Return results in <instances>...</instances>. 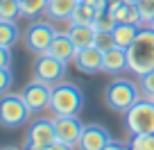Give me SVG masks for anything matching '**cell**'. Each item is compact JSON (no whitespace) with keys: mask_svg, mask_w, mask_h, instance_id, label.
<instances>
[{"mask_svg":"<svg viewBox=\"0 0 154 150\" xmlns=\"http://www.w3.org/2000/svg\"><path fill=\"white\" fill-rule=\"evenodd\" d=\"M127 62H129V73L134 75H145L154 71V30L140 27L136 34L134 43L127 48Z\"/></svg>","mask_w":154,"mask_h":150,"instance_id":"cell-1","label":"cell"},{"mask_svg":"<svg viewBox=\"0 0 154 150\" xmlns=\"http://www.w3.org/2000/svg\"><path fill=\"white\" fill-rule=\"evenodd\" d=\"M84 107V93L75 82H61L52 84L50 96V111L52 116H77Z\"/></svg>","mask_w":154,"mask_h":150,"instance_id":"cell-2","label":"cell"},{"mask_svg":"<svg viewBox=\"0 0 154 150\" xmlns=\"http://www.w3.org/2000/svg\"><path fill=\"white\" fill-rule=\"evenodd\" d=\"M140 87L136 82L127 78H116L109 87L104 89V100H106V107L113 111H120L125 114L136 100H140Z\"/></svg>","mask_w":154,"mask_h":150,"instance_id":"cell-3","label":"cell"},{"mask_svg":"<svg viewBox=\"0 0 154 150\" xmlns=\"http://www.w3.org/2000/svg\"><path fill=\"white\" fill-rule=\"evenodd\" d=\"M29 116H32V111L25 105L20 93H5V96H0V125L2 127L16 130V127L25 125Z\"/></svg>","mask_w":154,"mask_h":150,"instance_id":"cell-4","label":"cell"},{"mask_svg":"<svg viewBox=\"0 0 154 150\" xmlns=\"http://www.w3.org/2000/svg\"><path fill=\"white\" fill-rule=\"evenodd\" d=\"M125 123L129 134H145L154 132V100L140 98L125 111Z\"/></svg>","mask_w":154,"mask_h":150,"instance_id":"cell-5","label":"cell"},{"mask_svg":"<svg viewBox=\"0 0 154 150\" xmlns=\"http://www.w3.org/2000/svg\"><path fill=\"white\" fill-rule=\"evenodd\" d=\"M57 141L54 134V121L52 118H36L29 123L27 136H25V148L32 150H48Z\"/></svg>","mask_w":154,"mask_h":150,"instance_id":"cell-6","label":"cell"},{"mask_svg":"<svg viewBox=\"0 0 154 150\" xmlns=\"http://www.w3.org/2000/svg\"><path fill=\"white\" fill-rule=\"evenodd\" d=\"M57 37V32H54V27L50 23H45V21H38V23H29L27 30H25V48L29 50V53L34 55H43L48 53L50 43H52V39Z\"/></svg>","mask_w":154,"mask_h":150,"instance_id":"cell-7","label":"cell"},{"mask_svg":"<svg viewBox=\"0 0 154 150\" xmlns=\"http://www.w3.org/2000/svg\"><path fill=\"white\" fill-rule=\"evenodd\" d=\"M25 105L29 107L32 114H38L43 109H50V96H52V84L43 82V80H32L27 87L20 91Z\"/></svg>","mask_w":154,"mask_h":150,"instance_id":"cell-8","label":"cell"},{"mask_svg":"<svg viewBox=\"0 0 154 150\" xmlns=\"http://www.w3.org/2000/svg\"><path fill=\"white\" fill-rule=\"evenodd\" d=\"M66 62H61V59L52 57V55L43 53V55H36V62H34V78L43 80V82L48 84H57L63 80V75H66Z\"/></svg>","mask_w":154,"mask_h":150,"instance_id":"cell-9","label":"cell"},{"mask_svg":"<svg viewBox=\"0 0 154 150\" xmlns=\"http://www.w3.org/2000/svg\"><path fill=\"white\" fill-rule=\"evenodd\" d=\"M54 134L57 141H61L66 148H77L79 145V136L84 132V123L77 116H54Z\"/></svg>","mask_w":154,"mask_h":150,"instance_id":"cell-10","label":"cell"},{"mask_svg":"<svg viewBox=\"0 0 154 150\" xmlns=\"http://www.w3.org/2000/svg\"><path fill=\"white\" fill-rule=\"evenodd\" d=\"M111 143L109 130H104L102 125H84V132L79 136V145L82 150H104Z\"/></svg>","mask_w":154,"mask_h":150,"instance_id":"cell-11","label":"cell"},{"mask_svg":"<svg viewBox=\"0 0 154 150\" xmlns=\"http://www.w3.org/2000/svg\"><path fill=\"white\" fill-rule=\"evenodd\" d=\"M102 53L104 50H100L97 46H88V48H82L77 50L75 59H72V64H75V68L79 73H100L102 71Z\"/></svg>","mask_w":154,"mask_h":150,"instance_id":"cell-12","label":"cell"},{"mask_svg":"<svg viewBox=\"0 0 154 150\" xmlns=\"http://www.w3.org/2000/svg\"><path fill=\"white\" fill-rule=\"evenodd\" d=\"M125 71H129V62H127L125 48L113 46V48L102 53V73H106V75H120Z\"/></svg>","mask_w":154,"mask_h":150,"instance_id":"cell-13","label":"cell"},{"mask_svg":"<svg viewBox=\"0 0 154 150\" xmlns=\"http://www.w3.org/2000/svg\"><path fill=\"white\" fill-rule=\"evenodd\" d=\"M48 55H52V57L61 59V62H66V64H70L72 59H75V55H77V48L72 46L70 37L63 32V34H57L52 39V43H50V48H48Z\"/></svg>","mask_w":154,"mask_h":150,"instance_id":"cell-14","label":"cell"},{"mask_svg":"<svg viewBox=\"0 0 154 150\" xmlns=\"http://www.w3.org/2000/svg\"><path fill=\"white\" fill-rule=\"evenodd\" d=\"M77 2H79V0H48L45 14H48L50 21H66V18L72 16Z\"/></svg>","mask_w":154,"mask_h":150,"instance_id":"cell-15","label":"cell"},{"mask_svg":"<svg viewBox=\"0 0 154 150\" xmlns=\"http://www.w3.org/2000/svg\"><path fill=\"white\" fill-rule=\"evenodd\" d=\"M66 34L70 37L72 46H75L77 50L88 48V46H93V41H95V30H93V25H70V30H68Z\"/></svg>","mask_w":154,"mask_h":150,"instance_id":"cell-16","label":"cell"},{"mask_svg":"<svg viewBox=\"0 0 154 150\" xmlns=\"http://www.w3.org/2000/svg\"><path fill=\"white\" fill-rule=\"evenodd\" d=\"M138 30H140V25H136V23H118L113 27V41H116V46H120V48H129L131 43H134V39H136V34H138Z\"/></svg>","mask_w":154,"mask_h":150,"instance_id":"cell-17","label":"cell"},{"mask_svg":"<svg viewBox=\"0 0 154 150\" xmlns=\"http://www.w3.org/2000/svg\"><path fill=\"white\" fill-rule=\"evenodd\" d=\"M111 14H113V18L118 21V23H136V25L143 27L140 11H138V7H136V2H120V5H116L113 9H111Z\"/></svg>","mask_w":154,"mask_h":150,"instance_id":"cell-18","label":"cell"},{"mask_svg":"<svg viewBox=\"0 0 154 150\" xmlns=\"http://www.w3.org/2000/svg\"><path fill=\"white\" fill-rule=\"evenodd\" d=\"M97 11L93 5H88V2H84V0H79L75 7V11H72L70 16V25H93V21H95Z\"/></svg>","mask_w":154,"mask_h":150,"instance_id":"cell-19","label":"cell"},{"mask_svg":"<svg viewBox=\"0 0 154 150\" xmlns=\"http://www.w3.org/2000/svg\"><path fill=\"white\" fill-rule=\"evenodd\" d=\"M18 39H20V32H18L14 21H2L0 18V46L14 48Z\"/></svg>","mask_w":154,"mask_h":150,"instance_id":"cell-20","label":"cell"},{"mask_svg":"<svg viewBox=\"0 0 154 150\" xmlns=\"http://www.w3.org/2000/svg\"><path fill=\"white\" fill-rule=\"evenodd\" d=\"M20 2V16H27V18H34V16L43 14L48 0H18Z\"/></svg>","mask_w":154,"mask_h":150,"instance_id":"cell-21","label":"cell"},{"mask_svg":"<svg viewBox=\"0 0 154 150\" xmlns=\"http://www.w3.org/2000/svg\"><path fill=\"white\" fill-rule=\"evenodd\" d=\"M116 25H118V21L113 18L111 11H102V14H97L95 21H93V30H95V32H113Z\"/></svg>","mask_w":154,"mask_h":150,"instance_id":"cell-22","label":"cell"},{"mask_svg":"<svg viewBox=\"0 0 154 150\" xmlns=\"http://www.w3.org/2000/svg\"><path fill=\"white\" fill-rule=\"evenodd\" d=\"M18 16H20L18 0H0V18L2 21H16Z\"/></svg>","mask_w":154,"mask_h":150,"instance_id":"cell-23","label":"cell"},{"mask_svg":"<svg viewBox=\"0 0 154 150\" xmlns=\"http://www.w3.org/2000/svg\"><path fill=\"white\" fill-rule=\"evenodd\" d=\"M129 148H134V150H154V132H145V134H131Z\"/></svg>","mask_w":154,"mask_h":150,"instance_id":"cell-24","label":"cell"},{"mask_svg":"<svg viewBox=\"0 0 154 150\" xmlns=\"http://www.w3.org/2000/svg\"><path fill=\"white\" fill-rule=\"evenodd\" d=\"M136 7H138V11H140L143 25H149L154 21V0H138Z\"/></svg>","mask_w":154,"mask_h":150,"instance_id":"cell-25","label":"cell"},{"mask_svg":"<svg viewBox=\"0 0 154 150\" xmlns=\"http://www.w3.org/2000/svg\"><path fill=\"white\" fill-rule=\"evenodd\" d=\"M93 46H97L100 50H109L116 46L113 41V34L111 32H95V41H93Z\"/></svg>","mask_w":154,"mask_h":150,"instance_id":"cell-26","label":"cell"},{"mask_svg":"<svg viewBox=\"0 0 154 150\" xmlns=\"http://www.w3.org/2000/svg\"><path fill=\"white\" fill-rule=\"evenodd\" d=\"M140 91L145 98H154V71L140 75Z\"/></svg>","mask_w":154,"mask_h":150,"instance_id":"cell-27","label":"cell"},{"mask_svg":"<svg viewBox=\"0 0 154 150\" xmlns=\"http://www.w3.org/2000/svg\"><path fill=\"white\" fill-rule=\"evenodd\" d=\"M14 84V75H11V68H0V96H5L7 91Z\"/></svg>","mask_w":154,"mask_h":150,"instance_id":"cell-28","label":"cell"},{"mask_svg":"<svg viewBox=\"0 0 154 150\" xmlns=\"http://www.w3.org/2000/svg\"><path fill=\"white\" fill-rule=\"evenodd\" d=\"M0 68H11V48L0 46Z\"/></svg>","mask_w":154,"mask_h":150,"instance_id":"cell-29","label":"cell"},{"mask_svg":"<svg viewBox=\"0 0 154 150\" xmlns=\"http://www.w3.org/2000/svg\"><path fill=\"white\" fill-rule=\"evenodd\" d=\"M122 2H138V0H122Z\"/></svg>","mask_w":154,"mask_h":150,"instance_id":"cell-30","label":"cell"},{"mask_svg":"<svg viewBox=\"0 0 154 150\" xmlns=\"http://www.w3.org/2000/svg\"><path fill=\"white\" fill-rule=\"evenodd\" d=\"M147 27H152V30H154V21H152V23H149V25H147Z\"/></svg>","mask_w":154,"mask_h":150,"instance_id":"cell-31","label":"cell"},{"mask_svg":"<svg viewBox=\"0 0 154 150\" xmlns=\"http://www.w3.org/2000/svg\"><path fill=\"white\" fill-rule=\"evenodd\" d=\"M152 100H154V98H152Z\"/></svg>","mask_w":154,"mask_h":150,"instance_id":"cell-32","label":"cell"}]
</instances>
